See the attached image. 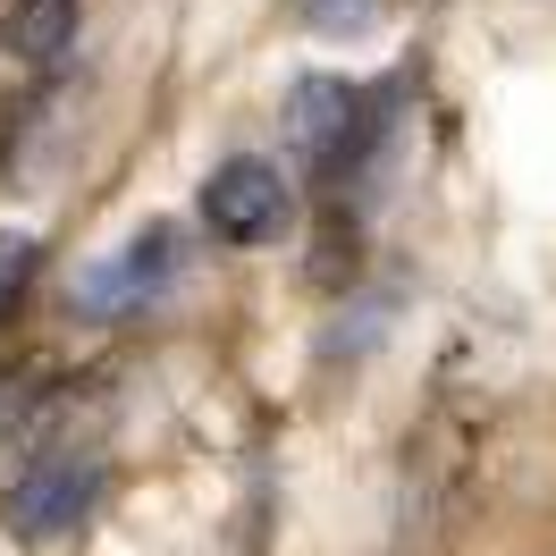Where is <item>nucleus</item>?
Listing matches in <instances>:
<instances>
[{
    "label": "nucleus",
    "mask_w": 556,
    "mask_h": 556,
    "mask_svg": "<svg viewBox=\"0 0 556 556\" xmlns=\"http://www.w3.org/2000/svg\"><path fill=\"white\" fill-rule=\"evenodd\" d=\"M35 237H0V320L17 313V295H26V287H35Z\"/></svg>",
    "instance_id": "obj_8"
},
{
    "label": "nucleus",
    "mask_w": 556,
    "mask_h": 556,
    "mask_svg": "<svg viewBox=\"0 0 556 556\" xmlns=\"http://www.w3.org/2000/svg\"><path fill=\"white\" fill-rule=\"evenodd\" d=\"M396 110H405V76L396 85H346V76H304L287 93V143L313 177H363L396 143Z\"/></svg>",
    "instance_id": "obj_1"
},
{
    "label": "nucleus",
    "mask_w": 556,
    "mask_h": 556,
    "mask_svg": "<svg viewBox=\"0 0 556 556\" xmlns=\"http://www.w3.org/2000/svg\"><path fill=\"white\" fill-rule=\"evenodd\" d=\"M287 211H295V194H287V177L270 169V161H219L203 186V219H211V237H228V244H270L278 228H287Z\"/></svg>",
    "instance_id": "obj_3"
},
{
    "label": "nucleus",
    "mask_w": 556,
    "mask_h": 556,
    "mask_svg": "<svg viewBox=\"0 0 556 556\" xmlns=\"http://www.w3.org/2000/svg\"><path fill=\"white\" fill-rule=\"evenodd\" d=\"M76 42V0H17L9 9V51L17 60H60Z\"/></svg>",
    "instance_id": "obj_5"
},
{
    "label": "nucleus",
    "mask_w": 556,
    "mask_h": 556,
    "mask_svg": "<svg viewBox=\"0 0 556 556\" xmlns=\"http://www.w3.org/2000/svg\"><path fill=\"white\" fill-rule=\"evenodd\" d=\"M304 17H313V35H329V42H363V35H380L388 0H304Z\"/></svg>",
    "instance_id": "obj_6"
},
{
    "label": "nucleus",
    "mask_w": 556,
    "mask_h": 556,
    "mask_svg": "<svg viewBox=\"0 0 556 556\" xmlns=\"http://www.w3.org/2000/svg\"><path fill=\"white\" fill-rule=\"evenodd\" d=\"M388 320H396V304H388V295H371V304H354V313H338V329H329L320 346H329V354H371V346L388 338Z\"/></svg>",
    "instance_id": "obj_7"
},
{
    "label": "nucleus",
    "mask_w": 556,
    "mask_h": 556,
    "mask_svg": "<svg viewBox=\"0 0 556 556\" xmlns=\"http://www.w3.org/2000/svg\"><path fill=\"white\" fill-rule=\"evenodd\" d=\"M169 278H177V237H169V228H143V237H127L110 262H93V270L76 278V304L110 320V313H136V304H152Z\"/></svg>",
    "instance_id": "obj_4"
},
{
    "label": "nucleus",
    "mask_w": 556,
    "mask_h": 556,
    "mask_svg": "<svg viewBox=\"0 0 556 556\" xmlns=\"http://www.w3.org/2000/svg\"><path fill=\"white\" fill-rule=\"evenodd\" d=\"M93 497H102V464L60 447V455H42V464H26L9 481V531L17 540H60V531H76V522L93 515Z\"/></svg>",
    "instance_id": "obj_2"
}]
</instances>
